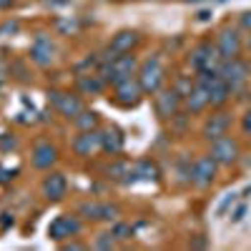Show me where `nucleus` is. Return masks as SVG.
I'll return each instance as SVG.
<instances>
[{"instance_id": "a878e982", "label": "nucleus", "mask_w": 251, "mask_h": 251, "mask_svg": "<svg viewBox=\"0 0 251 251\" xmlns=\"http://www.w3.org/2000/svg\"><path fill=\"white\" fill-rule=\"evenodd\" d=\"M113 234H116L118 239H131V228L121 224V226H116V231H113Z\"/></svg>"}, {"instance_id": "39448f33", "label": "nucleus", "mask_w": 251, "mask_h": 251, "mask_svg": "<svg viewBox=\"0 0 251 251\" xmlns=\"http://www.w3.org/2000/svg\"><path fill=\"white\" fill-rule=\"evenodd\" d=\"M246 73H249V68H246V63H241L239 58H231V60H224V66L219 68V75L231 86V91L236 88V86H241V83L246 80Z\"/></svg>"}, {"instance_id": "cd10ccee", "label": "nucleus", "mask_w": 251, "mask_h": 251, "mask_svg": "<svg viewBox=\"0 0 251 251\" xmlns=\"http://www.w3.org/2000/svg\"><path fill=\"white\" fill-rule=\"evenodd\" d=\"M244 214H246V206H239L236 211H234V216H231V221H241V219H244Z\"/></svg>"}, {"instance_id": "ddd939ff", "label": "nucleus", "mask_w": 251, "mask_h": 251, "mask_svg": "<svg viewBox=\"0 0 251 251\" xmlns=\"http://www.w3.org/2000/svg\"><path fill=\"white\" fill-rule=\"evenodd\" d=\"M50 96H53L55 108H58L63 116H68V118L73 116V118H75V116L83 111V108H80V100L73 98V96H66V93H50Z\"/></svg>"}, {"instance_id": "a211bd4d", "label": "nucleus", "mask_w": 251, "mask_h": 251, "mask_svg": "<svg viewBox=\"0 0 251 251\" xmlns=\"http://www.w3.org/2000/svg\"><path fill=\"white\" fill-rule=\"evenodd\" d=\"M100 149L108 153H118L123 149V136L118 131H103L100 133Z\"/></svg>"}, {"instance_id": "412c9836", "label": "nucleus", "mask_w": 251, "mask_h": 251, "mask_svg": "<svg viewBox=\"0 0 251 251\" xmlns=\"http://www.w3.org/2000/svg\"><path fill=\"white\" fill-rule=\"evenodd\" d=\"M96 121H98V118H96V113H83V111H80V113L75 116V123L80 126L83 131H88V128H93V126H96Z\"/></svg>"}, {"instance_id": "0eeeda50", "label": "nucleus", "mask_w": 251, "mask_h": 251, "mask_svg": "<svg viewBox=\"0 0 251 251\" xmlns=\"http://www.w3.org/2000/svg\"><path fill=\"white\" fill-rule=\"evenodd\" d=\"M216 50L224 60H231V58H239L241 53V38L234 33V30H224L219 35V43H216Z\"/></svg>"}, {"instance_id": "f8f14e48", "label": "nucleus", "mask_w": 251, "mask_h": 251, "mask_svg": "<svg viewBox=\"0 0 251 251\" xmlns=\"http://www.w3.org/2000/svg\"><path fill=\"white\" fill-rule=\"evenodd\" d=\"M98 146H100V133H91V131H83L73 141V149H75L78 156H91Z\"/></svg>"}, {"instance_id": "f3484780", "label": "nucleus", "mask_w": 251, "mask_h": 251, "mask_svg": "<svg viewBox=\"0 0 251 251\" xmlns=\"http://www.w3.org/2000/svg\"><path fill=\"white\" fill-rule=\"evenodd\" d=\"M53 161H55V149H53L50 143H40V146H35L33 163L38 166V169H48Z\"/></svg>"}, {"instance_id": "2eb2a0df", "label": "nucleus", "mask_w": 251, "mask_h": 251, "mask_svg": "<svg viewBox=\"0 0 251 251\" xmlns=\"http://www.w3.org/2000/svg\"><path fill=\"white\" fill-rule=\"evenodd\" d=\"M226 128H228V116H226V113H216V116H211V121L206 123L203 136L211 138V141H216V138L226 136Z\"/></svg>"}, {"instance_id": "c85d7f7f", "label": "nucleus", "mask_w": 251, "mask_h": 251, "mask_svg": "<svg viewBox=\"0 0 251 251\" xmlns=\"http://www.w3.org/2000/svg\"><path fill=\"white\" fill-rule=\"evenodd\" d=\"M244 131H246V133L251 136V111H249V113L244 116Z\"/></svg>"}, {"instance_id": "aec40b11", "label": "nucleus", "mask_w": 251, "mask_h": 251, "mask_svg": "<svg viewBox=\"0 0 251 251\" xmlns=\"http://www.w3.org/2000/svg\"><path fill=\"white\" fill-rule=\"evenodd\" d=\"M136 174H138L141 178H146V181H156V178H158V171H156V166H153L151 161H141V163L136 166Z\"/></svg>"}, {"instance_id": "c756f323", "label": "nucleus", "mask_w": 251, "mask_h": 251, "mask_svg": "<svg viewBox=\"0 0 251 251\" xmlns=\"http://www.w3.org/2000/svg\"><path fill=\"white\" fill-rule=\"evenodd\" d=\"M241 28H251V13H244V18H241Z\"/></svg>"}, {"instance_id": "7c9ffc66", "label": "nucleus", "mask_w": 251, "mask_h": 251, "mask_svg": "<svg viewBox=\"0 0 251 251\" xmlns=\"http://www.w3.org/2000/svg\"><path fill=\"white\" fill-rule=\"evenodd\" d=\"M10 3H13V0H0V8H8Z\"/></svg>"}, {"instance_id": "4468645a", "label": "nucleus", "mask_w": 251, "mask_h": 251, "mask_svg": "<svg viewBox=\"0 0 251 251\" xmlns=\"http://www.w3.org/2000/svg\"><path fill=\"white\" fill-rule=\"evenodd\" d=\"M43 194H46V199H50V201H60L63 196H66V178H63L60 174L48 176L46 183H43Z\"/></svg>"}, {"instance_id": "f257e3e1", "label": "nucleus", "mask_w": 251, "mask_h": 251, "mask_svg": "<svg viewBox=\"0 0 251 251\" xmlns=\"http://www.w3.org/2000/svg\"><path fill=\"white\" fill-rule=\"evenodd\" d=\"M133 71H136V58L133 55H118V58H113L106 68H103V78L106 80H111V83H118L121 80H126V78H131L133 75Z\"/></svg>"}, {"instance_id": "b1692460", "label": "nucleus", "mask_w": 251, "mask_h": 251, "mask_svg": "<svg viewBox=\"0 0 251 251\" xmlns=\"http://www.w3.org/2000/svg\"><path fill=\"white\" fill-rule=\"evenodd\" d=\"M100 86H103V83H100V80H93V78H83V80H80V88H83V91H91V93L100 91Z\"/></svg>"}, {"instance_id": "f03ea898", "label": "nucleus", "mask_w": 251, "mask_h": 251, "mask_svg": "<svg viewBox=\"0 0 251 251\" xmlns=\"http://www.w3.org/2000/svg\"><path fill=\"white\" fill-rule=\"evenodd\" d=\"M161 80H163V68H161L158 58H149L143 63V68H141V78H138L141 88L146 93H156L158 86H161Z\"/></svg>"}, {"instance_id": "bb28decb", "label": "nucleus", "mask_w": 251, "mask_h": 251, "mask_svg": "<svg viewBox=\"0 0 251 251\" xmlns=\"http://www.w3.org/2000/svg\"><path fill=\"white\" fill-rule=\"evenodd\" d=\"M98 246L100 249H108V246H113V239H108V234H103V239H98Z\"/></svg>"}, {"instance_id": "2f4dec72", "label": "nucleus", "mask_w": 251, "mask_h": 251, "mask_svg": "<svg viewBox=\"0 0 251 251\" xmlns=\"http://www.w3.org/2000/svg\"><path fill=\"white\" fill-rule=\"evenodd\" d=\"M188 3H199V0H188Z\"/></svg>"}, {"instance_id": "6ab92c4d", "label": "nucleus", "mask_w": 251, "mask_h": 251, "mask_svg": "<svg viewBox=\"0 0 251 251\" xmlns=\"http://www.w3.org/2000/svg\"><path fill=\"white\" fill-rule=\"evenodd\" d=\"M203 106H208V96H206V88L203 86H196L194 93H188V111L199 113Z\"/></svg>"}, {"instance_id": "4be33fe9", "label": "nucleus", "mask_w": 251, "mask_h": 251, "mask_svg": "<svg viewBox=\"0 0 251 251\" xmlns=\"http://www.w3.org/2000/svg\"><path fill=\"white\" fill-rule=\"evenodd\" d=\"M234 203H236V194H226L221 199V203L216 206V216H226V211H228V208H234Z\"/></svg>"}, {"instance_id": "1a4fd4ad", "label": "nucleus", "mask_w": 251, "mask_h": 251, "mask_svg": "<svg viewBox=\"0 0 251 251\" xmlns=\"http://www.w3.org/2000/svg\"><path fill=\"white\" fill-rule=\"evenodd\" d=\"M116 93H118V100L123 103V106H136L141 93H143V88H141L138 80L126 78V80H121L118 86H116Z\"/></svg>"}, {"instance_id": "473e14b6", "label": "nucleus", "mask_w": 251, "mask_h": 251, "mask_svg": "<svg viewBox=\"0 0 251 251\" xmlns=\"http://www.w3.org/2000/svg\"><path fill=\"white\" fill-rule=\"evenodd\" d=\"M249 48H251V38H249Z\"/></svg>"}, {"instance_id": "20e7f679", "label": "nucleus", "mask_w": 251, "mask_h": 251, "mask_svg": "<svg viewBox=\"0 0 251 251\" xmlns=\"http://www.w3.org/2000/svg\"><path fill=\"white\" fill-rule=\"evenodd\" d=\"M219 50H216V46H211V43H203V46H199L196 50H194V58H191V63H194V68L201 73V71H216L219 73V58L221 55H216Z\"/></svg>"}, {"instance_id": "423d86ee", "label": "nucleus", "mask_w": 251, "mask_h": 251, "mask_svg": "<svg viewBox=\"0 0 251 251\" xmlns=\"http://www.w3.org/2000/svg\"><path fill=\"white\" fill-rule=\"evenodd\" d=\"M214 176H216V161L211 156L206 158H199L196 166H194V174H191V181L199 186V188H206L214 183Z\"/></svg>"}, {"instance_id": "9d476101", "label": "nucleus", "mask_w": 251, "mask_h": 251, "mask_svg": "<svg viewBox=\"0 0 251 251\" xmlns=\"http://www.w3.org/2000/svg\"><path fill=\"white\" fill-rule=\"evenodd\" d=\"M178 103H181V96H178L176 91H163V93L156 98V111H158V116H163V118H171V116H176V111H178Z\"/></svg>"}, {"instance_id": "393cba45", "label": "nucleus", "mask_w": 251, "mask_h": 251, "mask_svg": "<svg viewBox=\"0 0 251 251\" xmlns=\"http://www.w3.org/2000/svg\"><path fill=\"white\" fill-rule=\"evenodd\" d=\"M116 216H118V208H116V206L100 203V216H98V219H116Z\"/></svg>"}, {"instance_id": "9b49d317", "label": "nucleus", "mask_w": 251, "mask_h": 251, "mask_svg": "<svg viewBox=\"0 0 251 251\" xmlns=\"http://www.w3.org/2000/svg\"><path fill=\"white\" fill-rule=\"evenodd\" d=\"M136 40H138V35L131 33V30L118 33V35L113 38L111 48H108V60H113V58H118V55H123V53H128V50L136 46Z\"/></svg>"}, {"instance_id": "6e6552de", "label": "nucleus", "mask_w": 251, "mask_h": 251, "mask_svg": "<svg viewBox=\"0 0 251 251\" xmlns=\"http://www.w3.org/2000/svg\"><path fill=\"white\" fill-rule=\"evenodd\" d=\"M78 228H80V224L73 219V216H58L50 226H48V234H50V239H68V236H73V234H78Z\"/></svg>"}, {"instance_id": "7ed1b4c3", "label": "nucleus", "mask_w": 251, "mask_h": 251, "mask_svg": "<svg viewBox=\"0 0 251 251\" xmlns=\"http://www.w3.org/2000/svg\"><path fill=\"white\" fill-rule=\"evenodd\" d=\"M236 156H239V146H236L234 138L221 136V138L214 141V146H211V158H214L216 163L228 166V163H234V161H236Z\"/></svg>"}, {"instance_id": "dca6fc26", "label": "nucleus", "mask_w": 251, "mask_h": 251, "mask_svg": "<svg viewBox=\"0 0 251 251\" xmlns=\"http://www.w3.org/2000/svg\"><path fill=\"white\" fill-rule=\"evenodd\" d=\"M30 55H33V60L38 63V66H48L50 58H53V46H50V40H48V38H38L35 46H33V50H30Z\"/></svg>"}, {"instance_id": "5701e85b", "label": "nucleus", "mask_w": 251, "mask_h": 251, "mask_svg": "<svg viewBox=\"0 0 251 251\" xmlns=\"http://www.w3.org/2000/svg\"><path fill=\"white\" fill-rule=\"evenodd\" d=\"M80 214H86V219H98L100 216V203H83Z\"/></svg>"}]
</instances>
